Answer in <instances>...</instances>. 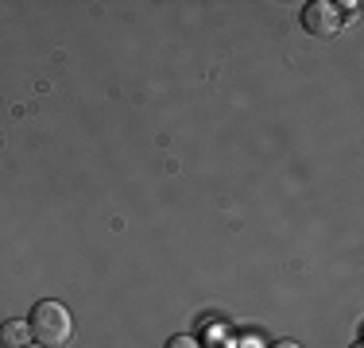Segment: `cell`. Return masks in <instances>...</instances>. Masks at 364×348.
Masks as SVG:
<instances>
[{
    "mask_svg": "<svg viewBox=\"0 0 364 348\" xmlns=\"http://www.w3.org/2000/svg\"><path fill=\"white\" fill-rule=\"evenodd\" d=\"M28 329L43 348H63L74 333V317L63 302H39L28 317Z\"/></svg>",
    "mask_w": 364,
    "mask_h": 348,
    "instance_id": "obj_1",
    "label": "cell"
},
{
    "mask_svg": "<svg viewBox=\"0 0 364 348\" xmlns=\"http://www.w3.org/2000/svg\"><path fill=\"white\" fill-rule=\"evenodd\" d=\"M341 8L329 4V0H310L306 8H302V28H306L314 39H333L337 31H341Z\"/></svg>",
    "mask_w": 364,
    "mask_h": 348,
    "instance_id": "obj_2",
    "label": "cell"
},
{
    "mask_svg": "<svg viewBox=\"0 0 364 348\" xmlns=\"http://www.w3.org/2000/svg\"><path fill=\"white\" fill-rule=\"evenodd\" d=\"M0 344H4V348H23V344H31L28 321H4V325H0Z\"/></svg>",
    "mask_w": 364,
    "mask_h": 348,
    "instance_id": "obj_3",
    "label": "cell"
},
{
    "mask_svg": "<svg viewBox=\"0 0 364 348\" xmlns=\"http://www.w3.org/2000/svg\"><path fill=\"white\" fill-rule=\"evenodd\" d=\"M167 348H198V341H190V337H171Z\"/></svg>",
    "mask_w": 364,
    "mask_h": 348,
    "instance_id": "obj_4",
    "label": "cell"
},
{
    "mask_svg": "<svg viewBox=\"0 0 364 348\" xmlns=\"http://www.w3.org/2000/svg\"><path fill=\"white\" fill-rule=\"evenodd\" d=\"M272 348H302V344H299V341H275Z\"/></svg>",
    "mask_w": 364,
    "mask_h": 348,
    "instance_id": "obj_5",
    "label": "cell"
},
{
    "mask_svg": "<svg viewBox=\"0 0 364 348\" xmlns=\"http://www.w3.org/2000/svg\"><path fill=\"white\" fill-rule=\"evenodd\" d=\"M23 348H43V344H23Z\"/></svg>",
    "mask_w": 364,
    "mask_h": 348,
    "instance_id": "obj_6",
    "label": "cell"
},
{
    "mask_svg": "<svg viewBox=\"0 0 364 348\" xmlns=\"http://www.w3.org/2000/svg\"><path fill=\"white\" fill-rule=\"evenodd\" d=\"M353 348H360V344H353Z\"/></svg>",
    "mask_w": 364,
    "mask_h": 348,
    "instance_id": "obj_7",
    "label": "cell"
}]
</instances>
